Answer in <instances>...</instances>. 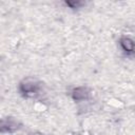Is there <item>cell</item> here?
<instances>
[{
	"label": "cell",
	"mask_w": 135,
	"mask_h": 135,
	"mask_svg": "<svg viewBox=\"0 0 135 135\" xmlns=\"http://www.w3.org/2000/svg\"><path fill=\"white\" fill-rule=\"evenodd\" d=\"M119 43H120L121 49L124 52H127V53H133L134 52L135 45H134V41L131 38H129V37H122L120 39V42Z\"/></svg>",
	"instance_id": "4"
},
{
	"label": "cell",
	"mask_w": 135,
	"mask_h": 135,
	"mask_svg": "<svg viewBox=\"0 0 135 135\" xmlns=\"http://www.w3.org/2000/svg\"><path fill=\"white\" fill-rule=\"evenodd\" d=\"M39 85L33 80H25L20 84V91L25 95H34L37 93Z\"/></svg>",
	"instance_id": "2"
},
{
	"label": "cell",
	"mask_w": 135,
	"mask_h": 135,
	"mask_svg": "<svg viewBox=\"0 0 135 135\" xmlns=\"http://www.w3.org/2000/svg\"><path fill=\"white\" fill-rule=\"evenodd\" d=\"M19 122L14 118H4L0 120V132H13L19 127Z\"/></svg>",
	"instance_id": "1"
},
{
	"label": "cell",
	"mask_w": 135,
	"mask_h": 135,
	"mask_svg": "<svg viewBox=\"0 0 135 135\" xmlns=\"http://www.w3.org/2000/svg\"><path fill=\"white\" fill-rule=\"evenodd\" d=\"M66 4H68V5H70L72 8H75V7H78L79 5H81L82 3H81V2H70V1H68V2H66Z\"/></svg>",
	"instance_id": "5"
},
{
	"label": "cell",
	"mask_w": 135,
	"mask_h": 135,
	"mask_svg": "<svg viewBox=\"0 0 135 135\" xmlns=\"http://www.w3.org/2000/svg\"><path fill=\"white\" fill-rule=\"evenodd\" d=\"M72 95H73V98H74L75 100H77V101H79V100H84V99H86V98L89 97V91H88L86 88L80 86V88H76V89L73 91Z\"/></svg>",
	"instance_id": "3"
}]
</instances>
